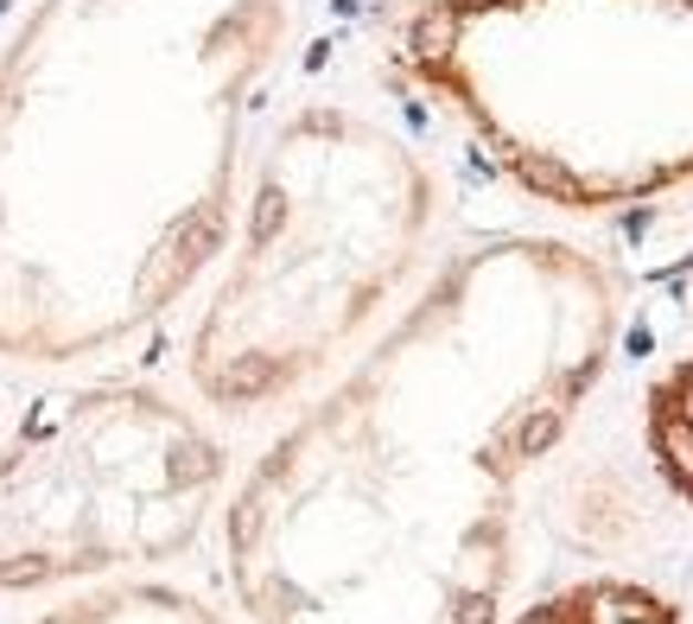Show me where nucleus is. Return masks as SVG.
Masks as SVG:
<instances>
[{"instance_id":"f257e3e1","label":"nucleus","mask_w":693,"mask_h":624,"mask_svg":"<svg viewBox=\"0 0 693 624\" xmlns=\"http://www.w3.org/2000/svg\"><path fill=\"white\" fill-rule=\"evenodd\" d=\"M623 339V281L573 236L445 256L223 491L249 624H503L522 491Z\"/></svg>"},{"instance_id":"f03ea898","label":"nucleus","mask_w":693,"mask_h":624,"mask_svg":"<svg viewBox=\"0 0 693 624\" xmlns=\"http://www.w3.org/2000/svg\"><path fill=\"white\" fill-rule=\"evenodd\" d=\"M306 0H32L0 45V357L77 370L230 242Z\"/></svg>"},{"instance_id":"7ed1b4c3","label":"nucleus","mask_w":693,"mask_h":624,"mask_svg":"<svg viewBox=\"0 0 693 624\" xmlns=\"http://www.w3.org/2000/svg\"><path fill=\"white\" fill-rule=\"evenodd\" d=\"M439 210L433 159L382 115L332 96L286 108L185 339L198 408L255 420L350 364L420 281Z\"/></svg>"},{"instance_id":"20e7f679","label":"nucleus","mask_w":693,"mask_h":624,"mask_svg":"<svg viewBox=\"0 0 693 624\" xmlns=\"http://www.w3.org/2000/svg\"><path fill=\"white\" fill-rule=\"evenodd\" d=\"M388 71L535 205L693 191V0H408Z\"/></svg>"},{"instance_id":"39448f33","label":"nucleus","mask_w":693,"mask_h":624,"mask_svg":"<svg viewBox=\"0 0 693 624\" xmlns=\"http://www.w3.org/2000/svg\"><path fill=\"white\" fill-rule=\"evenodd\" d=\"M230 446L159 383H64L0 434V599L166 568L204 542Z\"/></svg>"},{"instance_id":"423d86ee","label":"nucleus","mask_w":693,"mask_h":624,"mask_svg":"<svg viewBox=\"0 0 693 624\" xmlns=\"http://www.w3.org/2000/svg\"><path fill=\"white\" fill-rule=\"evenodd\" d=\"M503 624H693V593H668L637 573H586Z\"/></svg>"},{"instance_id":"0eeeda50","label":"nucleus","mask_w":693,"mask_h":624,"mask_svg":"<svg viewBox=\"0 0 693 624\" xmlns=\"http://www.w3.org/2000/svg\"><path fill=\"white\" fill-rule=\"evenodd\" d=\"M32 624H235V618L217 599L191 593V586L122 573V580H96V586L57 593V605L39 612Z\"/></svg>"},{"instance_id":"6e6552de","label":"nucleus","mask_w":693,"mask_h":624,"mask_svg":"<svg viewBox=\"0 0 693 624\" xmlns=\"http://www.w3.org/2000/svg\"><path fill=\"white\" fill-rule=\"evenodd\" d=\"M642 453L668 491L693 503V287H687V339L655 370L642 395Z\"/></svg>"}]
</instances>
